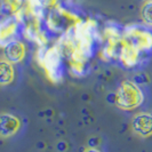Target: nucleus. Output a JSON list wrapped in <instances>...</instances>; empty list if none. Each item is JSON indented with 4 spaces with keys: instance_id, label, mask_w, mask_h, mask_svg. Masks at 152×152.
<instances>
[{
    "instance_id": "1",
    "label": "nucleus",
    "mask_w": 152,
    "mask_h": 152,
    "mask_svg": "<svg viewBox=\"0 0 152 152\" xmlns=\"http://www.w3.org/2000/svg\"><path fill=\"white\" fill-rule=\"evenodd\" d=\"M37 61L39 65L45 70L46 76L52 83H61L63 80L65 65L58 46H53L49 48L42 46L37 53Z\"/></svg>"
},
{
    "instance_id": "2",
    "label": "nucleus",
    "mask_w": 152,
    "mask_h": 152,
    "mask_svg": "<svg viewBox=\"0 0 152 152\" xmlns=\"http://www.w3.org/2000/svg\"><path fill=\"white\" fill-rule=\"evenodd\" d=\"M144 93L141 86L133 80H122L114 94V103L120 110L132 111L140 107L144 102Z\"/></svg>"
},
{
    "instance_id": "3",
    "label": "nucleus",
    "mask_w": 152,
    "mask_h": 152,
    "mask_svg": "<svg viewBox=\"0 0 152 152\" xmlns=\"http://www.w3.org/2000/svg\"><path fill=\"white\" fill-rule=\"evenodd\" d=\"M122 41L140 53H152V28L144 24H132L124 28Z\"/></svg>"
},
{
    "instance_id": "4",
    "label": "nucleus",
    "mask_w": 152,
    "mask_h": 152,
    "mask_svg": "<svg viewBox=\"0 0 152 152\" xmlns=\"http://www.w3.org/2000/svg\"><path fill=\"white\" fill-rule=\"evenodd\" d=\"M25 29L22 26L21 21L16 16H9L0 21V47H6V46L14 41L18 40L17 36L24 34Z\"/></svg>"
},
{
    "instance_id": "5",
    "label": "nucleus",
    "mask_w": 152,
    "mask_h": 152,
    "mask_svg": "<svg viewBox=\"0 0 152 152\" xmlns=\"http://www.w3.org/2000/svg\"><path fill=\"white\" fill-rule=\"evenodd\" d=\"M73 17L60 7H53L48 15V28L52 31H63L71 29L76 23H72Z\"/></svg>"
},
{
    "instance_id": "6",
    "label": "nucleus",
    "mask_w": 152,
    "mask_h": 152,
    "mask_svg": "<svg viewBox=\"0 0 152 152\" xmlns=\"http://www.w3.org/2000/svg\"><path fill=\"white\" fill-rule=\"evenodd\" d=\"M130 127L133 133L141 138L152 136V114L149 112H140L132 119Z\"/></svg>"
},
{
    "instance_id": "7",
    "label": "nucleus",
    "mask_w": 152,
    "mask_h": 152,
    "mask_svg": "<svg viewBox=\"0 0 152 152\" xmlns=\"http://www.w3.org/2000/svg\"><path fill=\"white\" fill-rule=\"evenodd\" d=\"M140 57H141V53L137 50L136 48H134L133 46L122 41L120 48H119V52H118L117 58L124 68H134L140 62Z\"/></svg>"
},
{
    "instance_id": "8",
    "label": "nucleus",
    "mask_w": 152,
    "mask_h": 152,
    "mask_svg": "<svg viewBox=\"0 0 152 152\" xmlns=\"http://www.w3.org/2000/svg\"><path fill=\"white\" fill-rule=\"evenodd\" d=\"M21 128L20 119L10 113L0 114V137L8 138L14 136Z\"/></svg>"
},
{
    "instance_id": "9",
    "label": "nucleus",
    "mask_w": 152,
    "mask_h": 152,
    "mask_svg": "<svg viewBox=\"0 0 152 152\" xmlns=\"http://www.w3.org/2000/svg\"><path fill=\"white\" fill-rule=\"evenodd\" d=\"M4 49H5V58L12 64L21 63L26 54L25 46L20 40H14L9 42Z\"/></svg>"
},
{
    "instance_id": "10",
    "label": "nucleus",
    "mask_w": 152,
    "mask_h": 152,
    "mask_svg": "<svg viewBox=\"0 0 152 152\" xmlns=\"http://www.w3.org/2000/svg\"><path fill=\"white\" fill-rule=\"evenodd\" d=\"M15 77V70L10 62L6 58H0V86L9 85Z\"/></svg>"
},
{
    "instance_id": "11",
    "label": "nucleus",
    "mask_w": 152,
    "mask_h": 152,
    "mask_svg": "<svg viewBox=\"0 0 152 152\" xmlns=\"http://www.w3.org/2000/svg\"><path fill=\"white\" fill-rule=\"evenodd\" d=\"M69 70L71 72V75L75 77H83L86 76L89 71V65L87 63V60L80 58V57H75L71 56L70 57V65Z\"/></svg>"
},
{
    "instance_id": "12",
    "label": "nucleus",
    "mask_w": 152,
    "mask_h": 152,
    "mask_svg": "<svg viewBox=\"0 0 152 152\" xmlns=\"http://www.w3.org/2000/svg\"><path fill=\"white\" fill-rule=\"evenodd\" d=\"M56 2L57 0H30V7L32 9V13L37 17H40L44 10L55 7Z\"/></svg>"
},
{
    "instance_id": "13",
    "label": "nucleus",
    "mask_w": 152,
    "mask_h": 152,
    "mask_svg": "<svg viewBox=\"0 0 152 152\" xmlns=\"http://www.w3.org/2000/svg\"><path fill=\"white\" fill-rule=\"evenodd\" d=\"M143 24L152 28V0H145L140 12Z\"/></svg>"
},
{
    "instance_id": "14",
    "label": "nucleus",
    "mask_w": 152,
    "mask_h": 152,
    "mask_svg": "<svg viewBox=\"0 0 152 152\" xmlns=\"http://www.w3.org/2000/svg\"><path fill=\"white\" fill-rule=\"evenodd\" d=\"M133 81H134V83H136L137 85L148 84V83L150 81V78H149V76H148L146 73H144V72H140V73H137L136 76L134 77Z\"/></svg>"
},
{
    "instance_id": "15",
    "label": "nucleus",
    "mask_w": 152,
    "mask_h": 152,
    "mask_svg": "<svg viewBox=\"0 0 152 152\" xmlns=\"http://www.w3.org/2000/svg\"><path fill=\"white\" fill-rule=\"evenodd\" d=\"M99 143H101V140H99V137L94 136V137H91L88 140L87 145H88V148H97L99 145Z\"/></svg>"
},
{
    "instance_id": "16",
    "label": "nucleus",
    "mask_w": 152,
    "mask_h": 152,
    "mask_svg": "<svg viewBox=\"0 0 152 152\" xmlns=\"http://www.w3.org/2000/svg\"><path fill=\"white\" fill-rule=\"evenodd\" d=\"M68 148H69V145L65 141H60V142H57V144H56V150L58 152H65L68 150Z\"/></svg>"
},
{
    "instance_id": "17",
    "label": "nucleus",
    "mask_w": 152,
    "mask_h": 152,
    "mask_svg": "<svg viewBox=\"0 0 152 152\" xmlns=\"http://www.w3.org/2000/svg\"><path fill=\"white\" fill-rule=\"evenodd\" d=\"M85 152H101V150H99L97 148H87Z\"/></svg>"
}]
</instances>
